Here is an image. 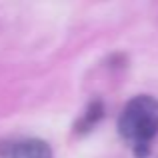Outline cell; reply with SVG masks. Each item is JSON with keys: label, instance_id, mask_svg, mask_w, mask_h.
<instances>
[{"label": "cell", "instance_id": "2", "mask_svg": "<svg viewBox=\"0 0 158 158\" xmlns=\"http://www.w3.org/2000/svg\"><path fill=\"white\" fill-rule=\"evenodd\" d=\"M0 158H52V150L40 138H10L0 142Z\"/></svg>", "mask_w": 158, "mask_h": 158}, {"label": "cell", "instance_id": "1", "mask_svg": "<svg viewBox=\"0 0 158 158\" xmlns=\"http://www.w3.org/2000/svg\"><path fill=\"white\" fill-rule=\"evenodd\" d=\"M118 130L134 146L136 156L144 158L152 138L158 134V100L152 96L132 98L118 118Z\"/></svg>", "mask_w": 158, "mask_h": 158}, {"label": "cell", "instance_id": "3", "mask_svg": "<svg viewBox=\"0 0 158 158\" xmlns=\"http://www.w3.org/2000/svg\"><path fill=\"white\" fill-rule=\"evenodd\" d=\"M102 116V106H100V102H94L92 106L88 108V112H86V116L82 118V122H80V128L82 130H88L92 124H96V120Z\"/></svg>", "mask_w": 158, "mask_h": 158}]
</instances>
